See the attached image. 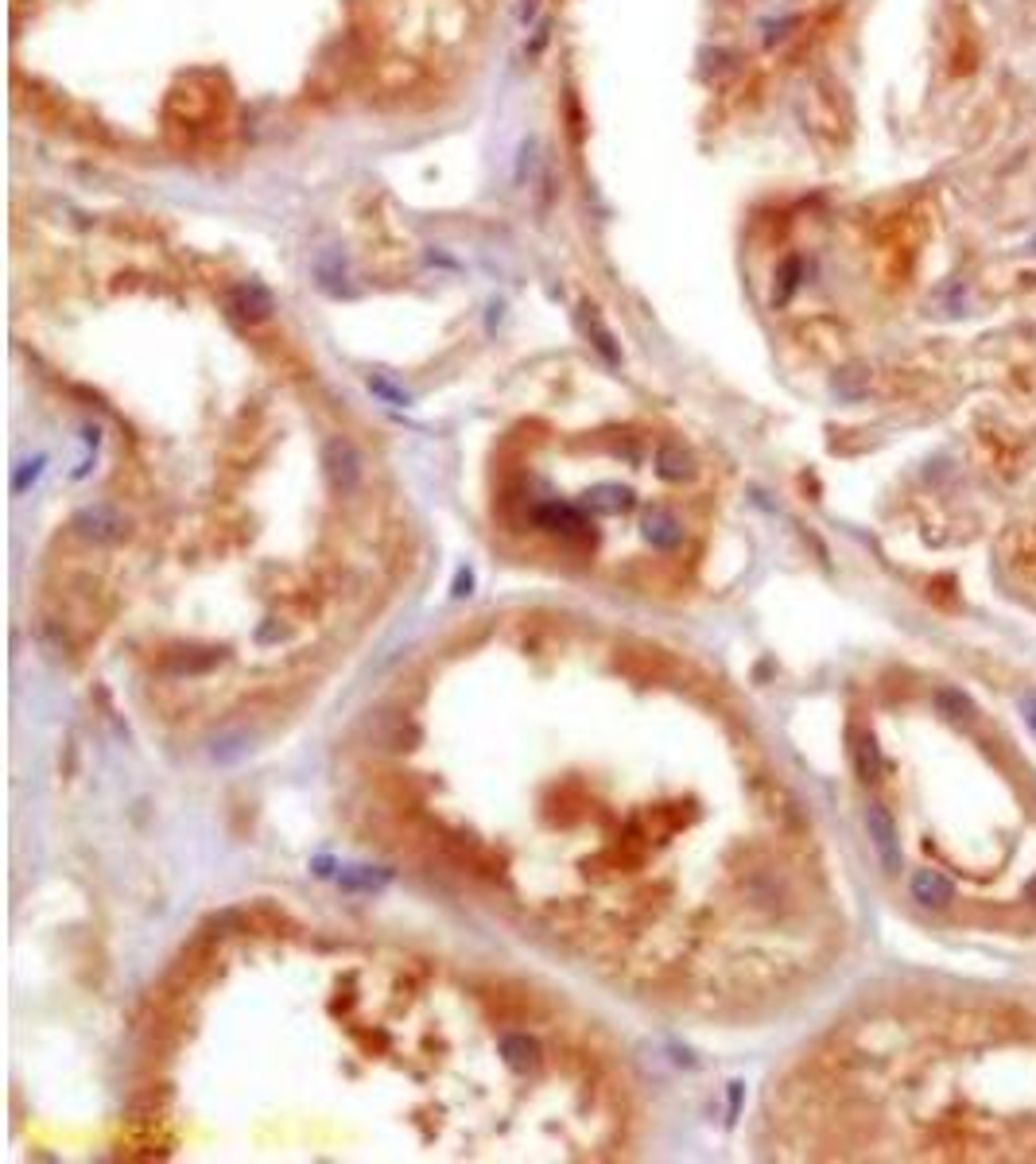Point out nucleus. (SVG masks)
Here are the masks:
<instances>
[{
    "label": "nucleus",
    "instance_id": "obj_1",
    "mask_svg": "<svg viewBox=\"0 0 1036 1164\" xmlns=\"http://www.w3.org/2000/svg\"><path fill=\"white\" fill-rule=\"evenodd\" d=\"M865 831H869V843H873V850H877L881 870H885L889 878H896V874L904 870V854H900V839H896V823H893V815H889V808L869 804V808H865Z\"/></svg>",
    "mask_w": 1036,
    "mask_h": 1164
},
{
    "label": "nucleus",
    "instance_id": "obj_2",
    "mask_svg": "<svg viewBox=\"0 0 1036 1164\" xmlns=\"http://www.w3.org/2000/svg\"><path fill=\"white\" fill-rule=\"evenodd\" d=\"M74 529L82 532L86 540H94V544H113V540L125 536V521H121V513L109 509V505H90V509L78 513Z\"/></svg>",
    "mask_w": 1036,
    "mask_h": 1164
},
{
    "label": "nucleus",
    "instance_id": "obj_3",
    "mask_svg": "<svg viewBox=\"0 0 1036 1164\" xmlns=\"http://www.w3.org/2000/svg\"><path fill=\"white\" fill-rule=\"evenodd\" d=\"M326 474H330V482H334L342 494H350V490L358 486L361 459H358V451H354L346 439H334V443L326 447Z\"/></svg>",
    "mask_w": 1036,
    "mask_h": 1164
},
{
    "label": "nucleus",
    "instance_id": "obj_4",
    "mask_svg": "<svg viewBox=\"0 0 1036 1164\" xmlns=\"http://www.w3.org/2000/svg\"><path fill=\"white\" fill-rule=\"evenodd\" d=\"M908 885H912V897L924 909H947L955 901V885H951L947 874H939V870H916Z\"/></svg>",
    "mask_w": 1036,
    "mask_h": 1164
},
{
    "label": "nucleus",
    "instance_id": "obj_5",
    "mask_svg": "<svg viewBox=\"0 0 1036 1164\" xmlns=\"http://www.w3.org/2000/svg\"><path fill=\"white\" fill-rule=\"evenodd\" d=\"M855 773L862 784H873L877 776H881V749H877V738L873 734H865V730H858L855 734Z\"/></svg>",
    "mask_w": 1036,
    "mask_h": 1164
},
{
    "label": "nucleus",
    "instance_id": "obj_6",
    "mask_svg": "<svg viewBox=\"0 0 1036 1164\" xmlns=\"http://www.w3.org/2000/svg\"><path fill=\"white\" fill-rule=\"evenodd\" d=\"M935 706H939V714H947L951 722H970V718H974V699L963 695V691H955V687L935 691Z\"/></svg>",
    "mask_w": 1036,
    "mask_h": 1164
},
{
    "label": "nucleus",
    "instance_id": "obj_7",
    "mask_svg": "<svg viewBox=\"0 0 1036 1164\" xmlns=\"http://www.w3.org/2000/svg\"><path fill=\"white\" fill-rule=\"evenodd\" d=\"M679 536H683V532H679V525L668 517V513H656V517L648 521V540H652L656 548H672Z\"/></svg>",
    "mask_w": 1036,
    "mask_h": 1164
},
{
    "label": "nucleus",
    "instance_id": "obj_8",
    "mask_svg": "<svg viewBox=\"0 0 1036 1164\" xmlns=\"http://www.w3.org/2000/svg\"><path fill=\"white\" fill-rule=\"evenodd\" d=\"M660 474H664V478H683V474H687V459L676 455L672 447H664V451H660Z\"/></svg>",
    "mask_w": 1036,
    "mask_h": 1164
},
{
    "label": "nucleus",
    "instance_id": "obj_9",
    "mask_svg": "<svg viewBox=\"0 0 1036 1164\" xmlns=\"http://www.w3.org/2000/svg\"><path fill=\"white\" fill-rule=\"evenodd\" d=\"M1021 714H1025V722H1029V730H1033V738H1036V691H1025V695H1021Z\"/></svg>",
    "mask_w": 1036,
    "mask_h": 1164
},
{
    "label": "nucleus",
    "instance_id": "obj_10",
    "mask_svg": "<svg viewBox=\"0 0 1036 1164\" xmlns=\"http://www.w3.org/2000/svg\"><path fill=\"white\" fill-rule=\"evenodd\" d=\"M1025 248H1029V252H1036V233L1029 237V245H1025Z\"/></svg>",
    "mask_w": 1036,
    "mask_h": 1164
}]
</instances>
